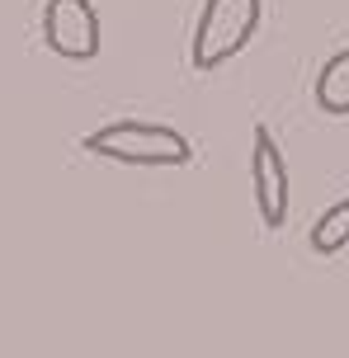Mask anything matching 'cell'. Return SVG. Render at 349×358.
<instances>
[{
	"mask_svg": "<svg viewBox=\"0 0 349 358\" xmlns=\"http://www.w3.org/2000/svg\"><path fill=\"white\" fill-rule=\"evenodd\" d=\"M80 146L113 165H189L194 161V142L180 127L151 123V118H113V123L94 127L80 137Z\"/></svg>",
	"mask_w": 349,
	"mask_h": 358,
	"instance_id": "1",
	"label": "cell"
},
{
	"mask_svg": "<svg viewBox=\"0 0 349 358\" xmlns=\"http://www.w3.org/2000/svg\"><path fill=\"white\" fill-rule=\"evenodd\" d=\"M264 0H203L199 19H194V38H189V62L199 71H218L236 52L250 48L259 29Z\"/></svg>",
	"mask_w": 349,
	"mask_h": 358,
	"instance_id": "2",
	"label": "cell"
},
{
	"mask_svg": "<svg viewBox=\"0 0 349 358\" xmlns=\"http://www.w3.org/2000/svg\"><path fill=\"white\" fill-rule=\"evenodd\" d=\"M43 43L62 62L99 57V10L90 0H48L43 5Z\"/></svg>",
	"mask_w": 349,
	"mask_h": 358,
	"instance_id": "3",
	"label": "cell"
},
{
	"mask_svg": "<svg viewBox=\"0 0 349 358\" xmlns=\"http://www.w3.org/2000/svg\"><path fill=\"white\" fill-rule=\"evenodd\" d=\"M250 194H255V213L264 222V231H278L288 222V165H283V151L264 123L250 137Z\"/></svg>",
	"mask_w": 349,
	"mask_h": 358,
	"instance_id": "4",
	"label": "cell"
},
{
	"mask_svg": "<svg viewBox=\"0 0 349 358\" xmlns=\"http://www.w3.org/2000/svg\"><path fill=\"white\" fill-rule=\"evenodd\" d=\"M316 108L331 118H349V48H340L335 57H326V66L316 71Z\"/></svg>",
	"mask_w": 349,
	"mask_h": 358,
	"instance_id": "5",
	"label": "cell"
},
{
	"mask_svg": "<svg viewBox=\"0 0 349 358\" xmlns=\"http://www.w3.org/2000/svg\"><path fill=\"white\" fill-rule=\"evenodd\" d=\"M312 250L316 255H340L349 245V198H340V203H331L326 213L312 222Z\"/></svg>",
	"mask_w": 349,
	"mask_h": 358,
	"instance_id": "6",
	"label": "cell"
}]
</instances>
